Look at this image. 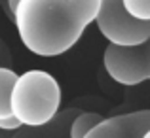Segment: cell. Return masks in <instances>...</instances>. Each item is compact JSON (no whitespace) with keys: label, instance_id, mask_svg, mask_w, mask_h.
<instances>
[{"label":"cell","instance_id":"6da1fadb","mask_svg":"<svg viewBox=\"0 0 150 138\" xmlns=\"http://www.w3.org/2000/svg\"><path fill=\"white\" fill-rule=\"evenodd\" d=\"M97 10L99 0H19L13 23L30 53L57 57L76 46Z\"/></svg>","mask_w":150,"mask_h":138},{"label":"cell","instance_id":"7a4b0ae2","mask_svg":"<svg viewBox=\"0 0 150 138\" xmlns=\"http://www.w3.org/2000/svg\"><path fill=\"white\" fill-rule=\"evenodd\" d=\"M10 108L21 127H42L61 112V85L46 70L17 74Z\"/></svg>","mask_w":150,"mask_h":138},{"label":"cell","instance_id":"3957f363","mask_svg":"<svg viewBox=\"0 0 150 138\" xmlns=\"http://www.w3.org/2000/svg\"><path fill=\"white\" fill-rule=\"evenodd\" d=\"M95 25L108 44L116 47H139L150 40V23L127 15L122 0H99Z\"/></svg>","mask_w":150,"mask_h":138},{"label":"cell","instance_id":"277c9868","mask_svg":"<svg viewBox=\"0 0 150 138\" xmlns=\"http://www.w3.org/2000/svg\"><path fill=\"white\" fill-rule=\"evenodd\" d=\"M103 64H105L106 74L120 85L133 87V85L146 81L143 46L116 47L108 44L105 47V53H103Z\"/></svg>","mask_w":150,"mask_h":138},{"label":"cell","instance_id":"5b68a950","mask_svg":"<svg viewBox=\"0 0 150 138\" xmlns=\"http://www.w3.org/2000/svg\"><path fill=\"white\" fill-rule=\"evenodd\" d=\"M150 129V110H135L105 117L86 138H143Z\"/></svg>","mask_w":150,"mask_h":138},{"label":"cell","instance_id":"8992f818","mask_svg":"<svg viewBox=\"0 0 150 138\" xmlns=\"http://www.w3.org/2000/svg\"><path fill=\"white\" fill-rule=\"evenodd\" d=\"M80 110L76 106L65 108L42 127H21L13 132L11 138H70L69 136V127L70 121L78 116Z\"/></svg>","mask_w":150,"mask_h":138},{"label":"cell","instance_id":"52a82bcc","mask_svg":"<svg viewBox=\"0 0 150 138\" xmlns=\"http://www.w3.org/2000/svg\"><path fill=\"white\" fill-rule=\"evenodd\" d=\"M15 80H17L15 70L8 68V66H0V129H4V131L21 129L17 119L11 116V108H10V97Z\"/></svg>","mask_w":150,"mask_h":138},{"label":"cell","instance_id":"ba28073f","mask_svg":"<svg viewBox=\"0 0 150 138\" xmlns=\"http://www.w3.org/2000/svg\"><path fill=\"white\" fill-rule=\"evenodd\" d=\"M103 119H105V117L97 112H82L80 110L78 116L70 121L69 136L70 138H86V134H88L91 129H95Z\"/></svg>","mask_w":150,"mask_h":138},{"label":"cell","instance_id":"9c48e42d","mask_svg":"<svg viewBox=\"0 0 150 138\" xmlns=\"http://www.w3.org/2000/svg\"><path fill=\"white\" fill-rule=\"evenodd\" d=\"M122 6L133 19L150 23V0H122Z\"/></svg>","mask_w":150,"mask_h":138},{"label":"cell","instance_id":"30bf717a","mask_svg":"<svg viewBox=\"0 0 150 138\" xmlns=\"http://www.w3.org/2000/svg\"><path fill=\"white\" fill-rule=\"evenodd\" d=\"M13 132L15 131H4V129H0V138H11Z\"/></svg>","mask_w":150,"mask_h":138},{"label":"cell","instance_id":"8fae6325","mask_svg":"<svg viewBox=\"0 0 150 138\" xmlns=\"http://www.w3.org/2000/svg\"><path fill=\"white\" fill-rule=\"evenodd\" d=\"M143 138H150V129H148L146 132H144V136H143Z\"/></svg>","mask_w":150,"mask_h":138}]
</instances>
